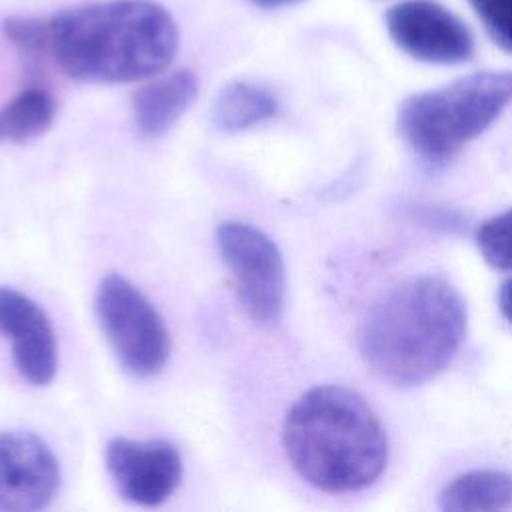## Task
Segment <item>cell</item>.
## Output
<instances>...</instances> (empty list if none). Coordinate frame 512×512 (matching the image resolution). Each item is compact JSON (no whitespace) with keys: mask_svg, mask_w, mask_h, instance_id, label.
<instances>
[{"mask_svg":"<svg viewBox=\"0 0 512 512\" xmlns=\"http://www.w3.org/2000/svg\"><path fill=\"white\" fill-rule=\"evenodd\" d=\"M50 54L74 80L120 84L158 76L176 56L178 28L154 0H100L48 20Z\"/></svg>","mask_w":512,"mask_h":512,"instance_id":"6da1fadb","label":"cell"},{"mask_svg":"<svg viewBox=\"0 0 512 512\" xmlns=\"http://www.w3.org/2000/svg\"><path fill=\"white\" fill-rule=\"evenodd\" d=\"M466 332V304L442 276H412L382 294L362 320L358 346L366 364L400 388L434 378Z\"/></svg>","mask_w":512,"mask_h":512,"instance_id":"7a4b0ae2","label":"cell"},{"mask_svg":"<svg viewBox=\"0 0 512 512\" xmlns=\"http://www.w3.org/2000/svg\"><path fill=\"white\" fill-rule=\"evenodd\" d=\"M292 468L314 488L344 494L370 486L386 466L388 444L372 408L344 386L304 392L282 428Z\"/></svg>","mask_w":512,"mask_h":512,"instance_id":"3957f363","label":"cell"},{"mask_svg":"<svg viewBox=\"0 0 512 512\" xmlns=\"http://www.w3.org/2000/svg\"><path fill=\"white\" fill-rule=\"evenodd\" d=\"M510 102L512 72H474L408 96L398 108V132L422 162L440 166L482 134Z\"/></svg>","mask_w":512,"mask_h":512,"instance_id":"277c9868","label":"cell"},{"mask_svg":"<svg viewBox=\"0 0 512 512\" xmlns=\"http://www.w3.org/2000/svg\"><path fill=\"white\" fill-rule=\"evenodd\" d=\"M94 308L110 350L128 374L150 378L164 368L170 354L166 324L130 280L118 274L102 278Z\"/></svg>","mask_w":512,"mask_h":512,"instance_id":"5b68a950","label":"cell"},{"mask_svg":"<svg viewBox=\"0 0 512 512\" xmlns=\"http://www.w3.org/2000/svg\"><path fill=\"white\" fill-rule=\"evenodd\" d=\"M216 244L244 312L258 324L276 322L284 306L286 278L274 240L252 224L228 220L216 228Z\"/></svg>","mask_w":512,"mask_h":512,"instance_id":"8992f818","label":"cell"},{"mask_svg":"<svg viewBox=\"0 0 512 512\" xmlns=\"http://www.w3.org/2000/svg\"><path fill=\"white\" fill-rule=\"evenodd\" d=\"M394 44L408 56L430 64H458L474 54L470 28L434 0H402L386 12Z\"/></svg>","mask_w":512,"mask_h":512,"instance_id":"52a82bcc","label":"cell"},{"mask_svg":"<svg viewBox=\"0 0 512 512\" xmlns=\"http://www.w3.org/2000/svg\"><path fill=\"white\" fill-rule=\"evenodd\" d=\"M106 470L120 496L136 506L166 502L182 480V458L166 440L114 438L106 446Z\"/></svg>","mask_w":512,"mask_h":512,"instance_id":"ba28073f","label":"cell"},{"mask_svg":"<svg viewBox=\"0 0 512 512\" xmlns=\"http://www.w3.org/2000/svg\"><path fill=\"white\" fill-rule=\"evenodd\" d=\"M58 460L32 432L0 434V512L46 508L58 492Z\"/></svg>","mask_w":512,"mask_h":512,"instance_id":"9c48e42d","label":"cell"},{"mask_svg":"<svg viewBox=\"0 0 512 512\" xmlns=\"http://www.w3.org/2000/svg\"><path fill=\"white\" fill-rule=\"evenodd\" d=\"M0 334L10 338L14 366L28 384L52 382L58 368L56 336L34 300L12 288H0Z\"/></svg>","mask_w":512,"mask_h":512,"instance_id":"30bf717a","label":"cell"},{"mask_svg":"<svg viewBox=\"0 0 512 512\" xmlns=\"http://www.w3.org/2000/svg\"><path fill=\"white\" fill-rule=\"evenodd\" d=\"M198 96L192 70H174L140 86L132 96V116L140 134L156 138L170 130Z\"/></svg>","mask_w":512,"mask_h":512,"instance_id":"8fae6325","label":"cell"},{"mask_svg":"<svg viewBox=\"0 0 512 512\" xmlns=\"http://www.w3.org/2000/svg\"><path fill=\"white\" fill-rule=\"evenodd\" d=\"M512 504V476L500 470H472L452 478L440 492L450 512H496Z\"/></svg>","mask_w":512,"mask_h":512,"instance_id":"7c38bea8","label":"cell"},{"mask_svg":"<svg viewBox=\"0 0 512 512\" xmlns=\"http://www.w3.org/2000/svg\"><path fill=\"white\" fill-rule=\"evenodd\" d=\"M278 110L276 98L250 82H230L214 98L212 122L218 130L234 134L270 120Z\"/></svg>","mask_w":512,"mask_h":512,"instance_id":"4fadbf2b","label":"cell"},{"mask_svg":"<svg viewBox=\"0 0 512 512\" xmlns=\"http://www.w3.org/2000/svg\"><path fill=\"white\" fill-rule=\"evenodd\" d=\"M56 118V100L50 92L30 86L0 106V144L26 142L46 132Z\"/></svg>","mask_w":512,"mask_h":512,"instance_id":"5bb4252c","label":"cell"},{"mask_svg":"<svg viewBox=\"0 0 512 512\" xmlns=\"http://www.w3.org/2000/svg\"><path fill=\"white\" fill-rule=\"evenodd\" d=\"M476 244L492 268L512 272V208L484 220L476 230Z\"/></svg>","mask_w":512,"mask_h":512,"instance_id":"9a60e30c","label":"cell"},{"mask_svg":"<svg viewBox=\"0 0 512 512\" xmlns=\"http://www.w3.org/2000/svg\"><path fill=\"white\" fill-rule=\"evenodd\" d=\"M2 30L6 38L28 58H38L50 52L48 20H38L30 16H12L4 20Z\"/></svg>","mask_w":512,"mask_h":512,"instance_id":"2e32d148","label":"cell"},{"mask_svg":"<svg viewBox=\"0 0 512 512\" xmlns=\"http://www.w3.org/2000/svg\"><path fill=\"white\" fill-rule=\"evenodd\" d=\"M488 36L512 52V0H468Z\"/></svg>","mask_w":512,"mask_h":512,"instance_id":"e0dca14e","label":"cell"},{"mask_svg":"<svg viewBox=\"0 0 512 512\" xmlns=\"http://www.w3.org/2000/svg\"><path fill=\"white\" fill-rule=\"evenodd\" d=\"M498 304H500V310L506 316V320L512 324V278L502 284L500 294H498Z\"/></svg>","mask_w":512,"mask_h":512,"instance_id":"ac0fdd59","label":"cell"},{"mask_svg":"<svg viewBox=\"0 0 512 512\" xmlns=\"http://www.w3.org/2000/svg\"><path fill=\"white\" fill-rule=\"evenodd\" d=\"M252 4L260 6V8H282V6H292L298 4L302 0H250Z\"/></svg>","mask_w":512,"mask_h":512,"instance_id":"d6986e66","label":"cell"}]
</instances>
